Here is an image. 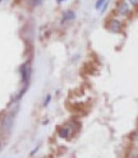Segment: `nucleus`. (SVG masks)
<instances>
[{
  "instance_id": "f257e3e1",
  "label": "nucleus",
  "mask_w": 138,
  "mask_h": 158,
  "mask_svg": "<svg viewBox=\"0 0 138 158\" xmlns=\"http://www.w3.org/2000/svg\"><path fill=\"white\" fill-rule=\"evenodd\" d=\"M17 111H13V114H9L5 116L4 118V121L2 123V127H3V130L5 133H8L9 130H11V127H12V124H13V118H14V115H15Z\"/></svg>"
},
{
  "instance_id": "f03ea898",
  "label": "nucleus",
  "mask_w": 138,
  "mask_h": 158,
  "mask_svg": "<svg viewBox=\"0 0 138 158\" xmlns=\"http://www.w3.org/2000/svg\"><path fill=\"white\" fill-rule=\"evenodd\" d=\"M21 74H22V81H23L24 85H28L29 75H31V70H29V68H28V64H23L21 66Z\"/></svg>"
},
{
  "instance_id": "7ed1b4c3",
  "label": "nucleus",
  "mask_w": 138,
  "mask_h": 158,
  "mask_svg": "<svg viewBox=\"0 0 138 158\" xmlns=\"http://www.w3.org/2000/svg\"><path fill=\"white\" fill-rule=\"evenodd\" d=\"M109 29H110V31H113V32H119L120 29H122V24H120V22H119V21H116V19L111 21L110 24H109Z\"/></svg>"
},
{
  "instance_id": "20e7f679",
  "label": "nucleus",
  "mask_w": 138,
  "mask_h": 158,
  "mask_svg": "<svg viewBox=\"0 0 138 158\" xmlns=\"http://www.w3.org/2000/svg\"><path fill=\"white\" fill-rule=\"evenodd\" d=\"M74 18H75L74 12L68 10V12H65L64 15H63V21H62V23H67V22H69V21H73Z\"/></svg>"
},
{
  "instance_id": "39448f33",
  "label": "nucleus",
  "mask_w": 138,
  "mask_h": 158,
  "mask_svg": "<svg viewBox=\"0 0 138 158\" xmlns=\"http://www.w3.org/2000/svg\"><path fill=\"white\" fill-rule=\"evenodd\" d=\"M118 12H119L122 15H125V14H128L129 13V8H128V5L127 4H122V5H119V8H118Z\"/></svg>"
},
{
  "instance_id": "423d86ee",
  "label": "nucleus",
  "mask_w": 138,
  "mask_h": 158,
  "mask_svg": "<svg viewBox=\"0 0 138 158\" xmlns=\"http://www.w3.org/2000/svg\"><path fill=\"white\" fill-rule=\"evenodd\" d=\"M68 135H69V129L68 127H63V129H60V131H59V136L60 138H68Z\"/></svg>"
},
{
  "instance_id": "0eeeda50",
  "label": "nucleus",
  "mask_w": 138,
  "mask_h": 158,
  "mask_svg": "<svg viewBox=\"0 0 138 158\" xmlns=\"http://www.w3.org/2000/svg\"><path fill=\"white\" fill-rule=\"evenodd\" d=\"M106 0H97V3H96V9H100L104 4H105Z\"/></svg>"
},
{
  "instance_id": "6e6552de",
  "label": "nucleus",
  "mask_w": 138,
  "mask_h": 158,
  "mask_svg": "<svg viewBox=\"0 0 138 158\" xmlns=\"http://www.w3.org/2000/svg\"><path fill=\"white\" fill-rule=\"evenodd\" d=\"M29 3H31V5L36 6V5H38V4L41 3V0H31V2H29Z\"/></svg>"
},
{
  "instance_id": "1a4fd4ad",
  "label": "nucleus",
  "mask_w": 138,
  "mask_h": 158,
  "mask_svg": "<svg viewBox=\"0 0 138 158\" xmlns=\"http://www.w3.org/2000/svg\"><path fill=\"white\" fill-rule=\"evenodd\" d=\"M50 100H51V97H50V94H49V96L46 97L45 102H44V106H47V105H49V102H50Z\"/></svg>"
},
{
  "instance_id": "9d476101",
  "label": "nucleus",
  "mask_w": 138,
  "mask_h": 158,
  "mask_svg": "<svg viewBox=\"0 0 138 158\" xmlns=\"http://www.w3.org/2000/svg\"><path fill=\"white\" fill-rule=\"evenodd\" d=\"M129 2H131V4L133 6H137V4H138V0H129Z\"/></svg>"
},
{
  "instance_id": "9b49d317",
  "label": "nucleus",
  "mask_w": 138,
  "mask_h": 158,
  "mask_svg": "<svg viewBox=\"0 0 138 158\" xmlns=\"http://www.w3.org/2000/svg\"><path fill=\"white\" fill-rule=\"evenodd\" d=\"M58 3H62V2H65V0H56Z\"/></svg>"
},
{
  "instance_id": "f8f14e48",
  "label": "nucleus",
  "mask_w": 138,
  "mask_h": 158,
  "mask_svg": "<svg viewBox=\"0 0 138 158\" xmlns=\"http://www.w3.org/2000/svg\"><path fill=\"white\" fill-rule=\"evenodd\" d=\"M0 151H2V142H0Z\"/></svg>"
},
{
  "instance_id": "ddd939ff",
  "label": "nucleus",
  "mask_w": 138,
  "mask_h": 158,
  "mask_svg": "<svg viewBox=\"0 0 138 158\" xmlns=\"http://www.w3.org/2000/svg\"><path fill=\"white\" fill-rule=\"evenodd\" d=\"M0 2H2V0H0Z\"/></svg>"
}]
</instances>
